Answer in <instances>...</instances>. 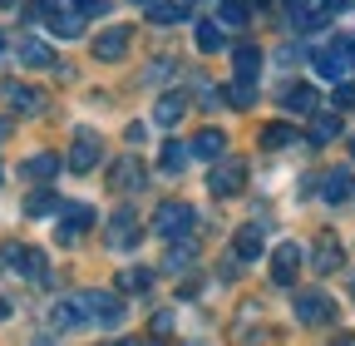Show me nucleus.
Returning a JSON list of instances; mask_svg holds the SVG:
<instances>
[{
  "instance_id": "12",
  "label": "nucleus",
  "mask_w": 355,
  "mask_h": 346,
  "mask_svg": "<svg viewBox=\"0 0 355 346\" xmlns=\"http://www.w3.org/2000/svg\"><path fill=\"white\" fill-rule=\"evenodd\" d=\"M79 322H84L79 297H64V302H55V307H50V317H44V331H50V336H64V331H74Z\"/></svg>"
},
{
  "instance_id": "29",
  "label": "nucleus",
  "mask_w": 355,
  "mask_h": 346,
  "mask_svg": "<svg viewBox=\"0 0 355 346\" xmlns=\"http://www.w3.org/2000/svg\"><path fill=\"white\" fill-rule=\"evenodd\" d=\"M286 144H296V129L282 119V124H266L261 129V149H286Z\"/></svg>"
},
{
  "instance_id": "32",
  "label": "nucleus",
  "mask_w": 355,
  "mask_h": 346,
  "mask_svg": "<svg viewBox=\"0 0 355 346\" xmlns=\"http://www.w3.org/2000/svg\"><path fill=\"white\" fill-rule=\"evenodd\" d=\"M237 25H247V0H227L222 6V30H237Z\"/></svg>"
},
{
  "instance_id": "39",
  "label": "nucleus",
  "mask_w": 355,
  "mask_h": 346,
  "mask_svg": "<svg viewBox=\"0 0 355 346\" xmlns=\"http://www.w3.org/2000/svg\"><path fill=\"white\" fill-rule=\"evenodd\" d=\"M6 317H10V302H6V297H0V322H6Z\"/></svg>"
},
{
  "instance_id": "23",
  "label": "nucleus",
  "mask_w": 355,
  "mask_h": 346,
  "mask_svg": "<svg viewBox=\"0 0 355 346\" xmlns=\"http://www.w3.org/2000/svg\"><path fill=\"white\" fill-rule=\"evenodd\" d=\"M232 252H237V263H257L261 257V228H237Z\"/></svg>"
},
{
  "instance_id": "31",
  "label": "nucleus",
  "mask_w": 355,
  "mask_h": 346,
  "mask_svg": "<svg viewBox=\"0 0 355 346\" xmlns=\"http://www.w3.org/2000/svg\"><path fill=\"white\" fill-rule=\"evenodd\" d=\"M188 144H163V154H158V163H163V173H183L188 168Z\"/></svg>"
},
{
  "instance_id": "8",
  "label": "nucleus",
  "mask_w": 355,
  "mask_h": 346,
  "mask_svg": "<svg viewBox=\"0 0 355 346\" xmlns=\"http://www.w3.org/2000/svg\"><path fill=\"white\" fill-rule=\"evenodd\" d=\"M0 99H6L20 119H40L44 109H50V104H44V94L30 90V84H20V79H6V84H0Z\"/></svg>"
},
{
  "instance_id": "35",
  "label": "nucleus",
  "mask_w": 355,
  "mask_h": 346,
  "mask_svg": "<svg viewBox=\"0 0 355 346\" xmlns=\"http://www.w3.org/2000/svg\"><path fill=\"white\" fill-rule=\"evenodd\" d=\"M153 331H158V336L173 331V312H158V317H153Z\"/></svg>"
},
{
  "instance_id": "30",
  "label": "nucleus",
  "mask_w": 355,
  "mask_h": 346,
  "mask_svg": "<svg viewBox=\"0 0 355 346\" xmlns=\"http://www.w3.org/2000/svg\"><path fill=\"white\" fill-rule=\"evenodd\" d=\"M227 104H232V109H252V104H257V84H252V79H232V84H227Z\"/></svg>"
},
{
  "instance_id": "16",
  "label": "nucleus",
  "mask_w": 355,
  "mask_h": 346,
  "mask_svg": "<svg viewBox=\"0 0 355 346\" xmlns=\"http://www.w3.org/2000/svg\"><path fill=\"white\" fill-rule=\"evenodd\" d=\"M109 247H139V213L119 208L109 218Z\"/></svg>"
},
{
  "instance_id": "28",
  "label": "nucleus",
  "mask_w": 355,
  "mask_h": 346,
  "mask_svg": "<svg viewBox=\"0 0 355 346\" xmlns=\"http://www.w3.org/2000/svg\"><path fill=\"white\" fill-rule=\"evenodd\" d=\"M153 287V272L148 267H128V272H119V292H128V297H139V292H148Z\"/></svg>"
},
{
  "instance_id": "40",
  "label": "nucleus",
  "mask_w": 355,
  "mask_h": 346,
  "mask_svg": "<svg viewBox=\"0 0 355 346\" xmlns=\"http://www.w3.org/2000/svg\"><path fill=\"white\" fill-rule=\"evenodd\" d=\"M0 55H6V35H0Z\"/></svg>"
},
{
  "instance_id": "18",
  "label": "nucleus",
  "mask_w": 355,
  "mask_h": 346,
  "mask_svg": "<svg viewBox=\"0 0 355 346\" xmlns=\"http://www.w3.org/2000/svg\"><path fill=\"white\" fill-rule=\"evenodd\" d=\"M15 55H20V65H25V69H50V65H55L50 40H40V35H25L20 45H15Z\"/></svg>"
},
{
  "instance_id": "33",
  "label": "nucleus",
  "mask_w": 355,
  "mask_h": 346,
  "mask_svg": "<svg viewBox=\"0 0 355 346\" xmlns=\"http://www.w3.org/2000/svg\"><path fill=\"white\" fill-rule=\"evenodd\" d=\"M69 6H74L84 20H94V15H104V10H109V0H69Z\"/></svg>"
},
{
  "instance_id": "5",
  "label": "nucleus",
  "mask_w": 355,
  "mask_h": 346,
  "mask_svg": "<svg viewBox=\"0 0 355 346\" xmlns=\"http://www.w3.org/2000/svg\"><path fill=\"white\" fill-rule=\"evenodd\" d=\"M0 263H6V267H15L25 282H50V263H44V252H40V247L10 242L6 252H0Z\"/></svg>"
},
{
  "instance_id": "25",
  "label": "nucleus",
  "mask_w": 355,
  "mask_h": 346,
  "mask_svg": "<svg viewBox=\"0 0 355 346\" xmlns=\"http://www.w3.org/2000/svg\"><path fill=\"white\" fill-rule=\"evenodd\" d=\"M188 149H193L198 158H217V154H227V134H222V129H202Z\"/></svg>"
},
{
  "instance_id": "4",
  "label": "nucleus",
  "mask_w": 355,
  "mask_h": 346,
  "mask_svg": "<svg viewBox=\"0 0 355 346\" xmlns=\"http://www.w3.org/2000/svg\"><path fill=\"white\" fill-rule=\"evenodd\" d=\"M291 312H296L301 327H331V322H336V302H331V292H321V287H306V292H296Z\"/></svg>"
},
{
  "instance_id": "24",
  "label": "nucleus",
  "mask_w": 355,
  "mask_h": 346,
  "mask_svg": "<svg viewBox=\"0 0 355 346\" xmlns=\"http://www.w3.org/2000/svg\"><path fill=\"white\" fill-rule=\"evenodd\" d=\"M282 104H286V114H311L321 99H316V90H311V84H291V90L282 94Z\"/></svg>"
},
{
  "instance_id": "21",
  "label": "nucleus",
  "mask_w": 355,
  "mask_h": 346,
  "mask_svg": "<svg viewBox=\"0 0 355 346\" xmlns=\"http://www.w3.org/2000/svg\"><path fill=\"white\" fill-rule=\"evenodd\" d=\"M64 208V198L55 193V188H35L30 198H25V213L30 218H50V213H60Z\"/></svg>"
},
{
  "instance_id": "41",
  "label": "nucleus",
  "mask_w": 355,
  "mask_h": 346,
  "mask_svg": "<svg viewBox=\"0 0 355 346\" xmlns=\"http://www.w3.org/2000/svg\"><path fill=\"white\" fill-rule=\"evenodd\" d=\"M350 297H355V277H350Z\"/></svg>"
},
{
  "instance_id": "7",
  "label": "nucleus",
  "mask_w": 355,
  "mask_h": 346,
  "mask_svg": "<svg viewBox=\"0 0 355 346\" xmlns=\"http://www.w3.org/2000/svg\"><path fill=\"white\" fill-rule=\"evenodd\" d=\"M99 158H104V139L94 134V129H79V134H74V144H69V168L74 173H94L99 168Z\"/></svg>"
},
{
  "instance_id": "9",
  "label": "nucleus",
  "mask_w": 355,
  "mask_h": 346,
  "mask_svg": "<svg viewBox=\"0 0 355 346\" xmlns=\"http://www.w3.org/2000/svg\"><path fill=\"white\" fill-rule=\"evenodd\" d=\"M128 45H133V25H109V30H99L94 35V60H104V65H119L123 55H128Z\"/></svg>"
},
{
  "instance_id": "1",
  "label": "nucleus",
  "mask_w": 355,
  "mask_h": 346,
  "mask_svg": "<svg viewBox=\"0 0 355 346\" xmlns=\"http://www.w3.org/2000/svg\"><path fill=\"white\" fill-rule=\"evenodd\" d=\"M30 15H40L44 25H50V35H60V40L84 35V15L69 6V0H35V6H30Z\"/></svg>"
},
{
  "instance_id": "13",
  "label": "nucleus",
  "mask_w": 355,
  "mask_h": 346,
  "mask_svg": "<svg viewBox=\"0 0 355 346\" xmlns=\"http://www.w3.org/2000/svg\"><path fill=\"white\" fill-rule=\"evenodd\" d=\"M109 188L123 193V198H128V193H144V163H139V158H119V163L109 168Z\"/></svg>"
},
{
  "instance_id": "14",
  "label": "nucleus",
  "mask_w": 355,
  "mask_h": 346,
  "mask_svg": "<svg viewBox=\"0 0 355 346\" xmlns=\"http://www.w3.org/2000/svg\"><path fill=\"white\" fill-rule=\"evenodd\" d=\"M296 272H301V247L286 238V242L272 252V282H277V287H291V282H296Z\"/></svg>"
},
{
  "instance_id": "38",
  "label": "nucleus",
  "mask_w": 355,
  "mask_h": 346,
  "mask_svg": "<svg viewBox=\"0 0 355 346\" xmlns=\"http://www.w3.org/2000/svg\"><path fill=\"white\" fill-rule=\"evenodd\" d=\"M6 139H10V119H6V114H0V144H6Z\"/></svg>"
},
{
  "instance_id": "42",
  "label": "nucleus",
  "mask_w": 355,
  "mask_h": 346,
  "mask_svg": "<svg viewBox=\"0 0 355 346\" xmlns=\"http://www.w3.org/2000/svg\"><path fill=\"white\" fill-rule=\"evenodd\" d=\"M350 154H355V139H350Z\"/></svg>"
},
{
  "instance_id": "15",
  "label": "nucleus",
  "mask_w": 355,
  "mask_h": 346,
  "mask_svg": "<svg viewBox=\"0 0 355 346\" xmlns=\"http://www.w3.org/2000/svg\"><path fill=\"white\" fill-rule=\"evenodd\" d=\"M183 119H188V94H183V90H168V94L153 104V124H158V129H178Z\"/></svg>"
},
{
  "instance_id": "20",
  "label": "nucleus",
  "mask_w": 355,
  "mask_h": 346,
  "mask_svg": "<svg viewBox=\"0 0 355 346\" xmlns=\"http://www.w3.org/2000/svg\"><path fill=\"white\" fill-rule=\"evenodd\" d=\"M188 0H148V20L153 25H178V20H188Z\"/></svg>"
},
{
  "instance_id": "19",
  "label": "nucleus",
  "mask_w": 355,
  "mask_h": 346,
  "mask_svg": "<svg viewBox=\"0 0 355 346\" xmlns=\"http://www.w3.org/2000/svg\"><path fill=\"white\" fill-rule=\"evenodd\" d=\"M60 168H64L60 154H30V158H25V179H30V183H50Z\"/></svg>"
},
{
  "instance_id": "27",
  "label": "nucleus",
  "mask_w": 355,
  "mask_h": 346,
  "mask_svg": "<svg viewBox=\"0 0 355 346\" xmlns=\"http://www.w3.org/2000/svg\"><path fill=\"white\" fill-rule=\"evenodd\" d=\"M340 134V119L336 114H321V109H311V144H331Z\"/></svg>"
},
{
  "instance_id": "2",
  "label": "nucleus",
  "mask_w": 355,
  "mask_h": 346,
  "mask_svg": "<svg viewBox=\"0 0 355 346\" xmlns=\"http://www.w3.org/2000/svg\"><path fill=\"white\" fill-rule=\"evenodd\" d=\"M242 188H247V163L217 154L212 168H207V193H212V198H237Z\"/></svg>"
},
{
  "instance_id": "22",
  "label": "nucleus",
  "mask_w": 355,
  "mask_h": 346,
  "mask_svg": "<svg viewBox=\"0 0 355 346\" xmlns=\"http://www.w3.org/2000/svg\"><path fill=\"white\" fill-rule=\"evenodd\" d=\"M193 45H198L202 55H217L222 45H227V35H222V25H217V20H198V30H193Z\"/></svg>"
},
{
  "instance_id": "11",
  "label": "nucleus",
  "mask_w": 355,
  "mask_h": 346,
  "mask_svg": "<svg viewBox=\"0 0 355 346\" xmlns=\"http://www.w3.org/2000/svg\"><path fill=\"white\" fill-rule=\"evenodd\" d=\"M340 263H345V247L336 242V233H321L316 247H311V267L321 277H331V272H340Z\"/></svg>"
},
{
  "instance_id": "10",
  "label": "nucleus",
  "mask_w": 355,
  "mask_h": 346,
  "mask_svg": "<svg viewBox=\"0 0 355 346\" xmlns=\"http://www.w3.org/2000/svg\"><path fill=\"white\" fill-rule=\"evenodd\" d=\"M60 213H64V218H60V233H55V238H60L64 247H74L89 228H94V208H89V203H64Z\"/></svg>"
},
{
  "instance_id": "37",
  "label": "nucleus",
  "mask_w": 355,
  "mask_h": 346,
  "mask_svg": "<svg viewBox=\"0 0 355 346\" xmlns=\"http://www.w3.org/2000/svg\"><path fill=\"white\" fill-rule=\"evenodd\" d=\"M286 10H291V15H296V20H301V15H306V10H311V0H286Z\"/></svg>"
},
{
  "instance_id": "43",
  "label": "nucleus",
  "mask_w": 355,
  "mask_h": 346,
  "mask_svg": "<svg viewBox=\"0 0 355 346\" xmlns=\"http://www.w3.org/2000/svg\"><path fill=\"white\" fill-rule=\"evenodd\" d=\"M144 6H148V0H144Z\"/></svg>"
},
{
  "instance_id": "34",
  "label": "nucleus",
  "mask_w": 355,
  "mask_h": 346,
  "mask_svg": "<svg viewBox=\"0 0 355 346\" xmlns=\"http://www.w3.org/2000/svg\"><path fill=\"white\" fill-rule=\"evenodd\" d=\"M350 104H355V84L340 79V84H336V109H350Z\"/></svg>"
},
{
  "instance_id": "17",
  "label": "nucleus",
  "mask_w": 355,
  "mask_h": 346,
  "mask_svg": "<svg viewBox=\"0 0 355 346\" xmlns=\"http://www.w3.org/2000/svg\"><path fill=\"white\" fill-rule=\"evenodd\" d=\"M321 198L336 203V208L350 203V198H355V173H350V168H331L326 179H321Z\"/></svg>"
},
{
  "instance_id": "26",
  "label": "nucleus",
  "mask_w": 355,
  "mask_h": 346,
  "mask_svg": "<svg viewBox=\"0 0 355 346\" xmlns=\"http://www.w3.org/2000/svg\"><path fill=\"white\" fill-rule=\"evenodd\" d=\"M232 69H237V79H257L261 74V50L257 45H237L232 50Z\"/></svg>"
},
{
  "instance_id": "36",
  "label": "nucleus",
  "mask_w": 355,
  "mask_h": 346,
  "mask_svg": "<svg viewBox=\"0 0 355 346\" xmlns=\"http://www.w3.org/2000/svg\"><path fill=\"white\" fill-rule=\"evenodd\" d=\"M350 6H355V0H326L321 10H326V15H340V10H350Z\"/></svg>"
},
{
  "instance_id": "6",
  "label": "nucleus",
  "mask_w": 355,
  "mask_h": 346,
  "mask_svg": "<svg viewBox=\"0 0 355 346\" xmlns=\"http://www.w3.org/2000/svg\"><path fill=\"white\" fill-rule=\"evenodd\" d=\"M79 307H84L89 322H99L104 331H114V327L123 322V302H119L114 292H84V297H79Z\"/></svg>"
},
{
  "instance_id": "3",
  "label": "nucleus",
  "mask_w": 355,
  "mask_h": 346,
  "mask_svg": "<svg viewBox=\"0 0 355 346\" xmlns=\"http://www.w3.org/2000/svg\"><path fill=\"white\" fill-rule=\"evenodd\" d=\"M193 223H198L193 203H178V198L158 203V213H153V233H158L163 242H173V238H188V233H193Z\"/></svg>"
}]
</instances>
